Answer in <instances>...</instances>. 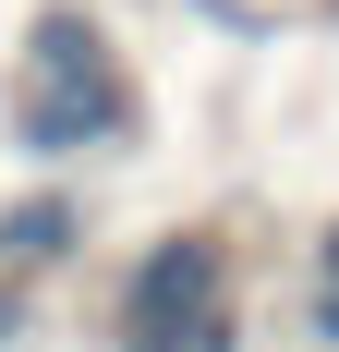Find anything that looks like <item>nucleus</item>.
Wrapping results in <instances>:
<instances>
[{
  "label": "nucleus",
  "mask_w": 339,
  "mask_h": 352,
  "mask_svg": "<svg viewBox=\"0 0 339 352\" xmlns=\"http://www.w3.org/2000/svg\"><path fill=\"white\" fill-rule=\"evenodd\" d=\"M12 134H25L36 158H73V146L121 134V73H109V49H97L85 12H49V25H36V98L12 109Z\"/></svg>",
  "instance_id": "obj_1"
},
{
  "label": "nucleus",
  "mask_w": 339,
  "mask_h": 352,
  "mask_svg": "<svg viewBox=\"0 0 339 352\" xmlns=\"http://www.w3.org/2000/svg\"><path fill=\"white\" fill-rule=\"evenodd\" d=\"M194 316H218V243H206V231H170V243L145 255L134 304H121V340H134V352H170Z\"/></svg>",
  "instance_id": "obj_2"
},
{
  "label": "nucleus",
  "mask_w": 339,
  "mask_h": 352,
  "mask_svg": "<svg viewBox=\"0 0 339 352\" xmlns=\"http://www.w3.org/2000/svg\"><path fill=\"white\" fill-rule=\"evenodd\" d=\"M73 195H25V207L0 219V267H49V255H73Z\"/></svg>",
  "instance_id": "obj_3"
},
{
  "label": "nucleus",
  "mask_w": 339,
  "mask_h": 352,
  "mask_svg": "<svg viewBox=\"0 0 339 352\" xmlns=\"http://www.w3.org/2000/svg\"><path fill=\"white\" fill-rule=\"evenodd\" d=\"M170 352H231V304H218V316H194V328H182Z\"/></svg>",
  "instance_id": "obj_4"
},
{
  "label": "nucleus",
  "mask_w": 339,
  "mask_h": 352,
  "mask_svg": "<svg viewBox=\"0 0 339 352\" xmlns=\"http://www.w3.org/2000/svg\"><path fill=\"white\" fill-rule=\"evenodd\" d=\"M315 316H327V340H339V231H327V304H315Z\"/></svg>",
  "instance_id": "obj_5"
}]
</instances>
